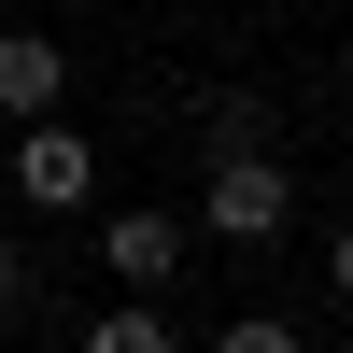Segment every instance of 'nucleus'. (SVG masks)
I'll list each match as a JSON object with an SVG mask.
<instances>
[{"label": "nucleus", "mask_w": 353, "mask_h": 353, "mask_svg": "<svg viewBox=\"0 0 353 353\" xmlns=\"http://www.w3.org/2000/svg\"><path fill=\"white\" fill-rule=\"evenodd\" d=\"M0 170H14V198H28V212H85V184H99V141H71L57 113H14V156H0Z\"/></svg>", "instance_id": "obj_1"}, {"label": "nucleus", "mask_w": 353, "mask_h": 353, "mask_svg": "<svg viewBox=\"0 0 353 353\" xmlns=\"http://www.w3.org/2000/svg\"><path fill=\"white\" fill-rule=\"evenodd\" d=\"M283 212H297V184H283V156H269V141L212 156V198H198V226H212V241H269Z\"/></svg>", "instance_id": "obj_2"}, {"label": "nucleus", "mask_w": 353, "mask_h": 353, "mask_svg": "<svg viewBox=\"0 0 353 353\" xmlns=\"http://www.w3.org/2000/svg\"><path fill=\"white\" fill-rule=\"evenodd\" d=\"M57 85H71V43L57 28H0V113H57Z\"/></svg>", "instance_id": "obj_3"}, {"label": "nucleus", "mask_w": 353, "mask_h": 353, "mask_svg": "<svg viewBox=\"0 0 353 353\" xmlns=\"http://www.w3.org/2000/svg\"><path fill=\"white\" fill-rule=\"evenodd\" d=\"M99 254H113V283H141V297H156V283H184V226H170V212H113Z\"/></svg>", "instance_id": "obj_4"}, {"label": "nucleus", "mask_w": 353, "mask_h": 353, "mask_svg": "<svg viewBox=\"0 0 353 353\" xmlns=\"http://www.w3.org/2000/svg\"><path fill=\"white\" fill-rule=\"evenodd\" d=\"M184 325H170L156 297H128V311H99V325H85V353H170Z\"/></svg>", "instance_id": "obj_5"}, {"label": "nucleus", "mask_w": 353, "mask_h": 353, "mask_svg": "<svg viewBox=\"0 0 353 353\" xmlns=\"http://www.w3.org/2000/svg\"><path fill=\"white\" fill-rule=\"evenodd\" d=\"M198 128H212V156H241V141H269V99H198Z\"/></svg>", "instance_id": "obj_6"}, {"label": "nucleus", "mask_w": 353, "mask_h": 353, "mask_svg": "<svg viewBox=\"0 0 353 353\" xmlns=\"http://www.w3.org/2000/svg\"><path fill=\"white\" fill-rule=\"evenodd\" d=\"M325 283H339V297H353V226H339V241H325Z\"/></svg>", "instance_id": "obj_7"}, {"label": "nucleus", "mask_w": 353, "mask_h": 353, "mask_svg": "<svg viewBox=\"0 0 353 353\" xmlns=\"http://www.w3.org/2000/svg\"><path fill=\"white\" fill-rule=\"evenodd\" d=\"M14 283H28V269H14V241H0V311H14Z\"/></svg>", "instance_id": "obj_8"}]
</instances>
